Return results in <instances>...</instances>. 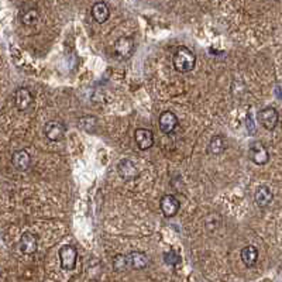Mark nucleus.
Listing matches in <instances>:
<instances>
[{"label":"nucleus","instance_id":"obj_13","mask_svg":"<svg viewBox=\"0 0 282 282\" xmlns=\"http://www.w3.org/2000/svg\"><path fill=\"white\" fill-rule=\"evenodd\" d=\"M129 267L132 269H136V271H141V269H145L150 264V260H148V256L143 253V251H132L129 256Z\"/></svg>","mask_w":282,"mask_h":282},{"label":"nucleus","instance_id":"obj_4","mask_svg":"<svg viewBox=\"0 0 282 282\" xmlns=\"http://www.w3.org/2000/svg\"><path fill=\"white\" fill-rule=\"evenodd\" d=\"M249 158L257 165H265L269 161V152L263 141H253L249 145Z\"/></svg>","mask_w":282,"mask_h":282},{"label":"nucleus","instance_id":"obj_10","mask_svg":"<svg viewBox=\"0 0 282 282\" xmlns=\"http://www.w3.org/2000/svg\"><path fill=\"white\" fill-rule=\"evenodd\" d=\"M38 249L37 236L31 231H24L20 237V251L26 256H31Z\"/></svg>","mask_w":282,"mask_h":282},{"label":"nucleus","instance_id":"obj_19","mask_svg":"<svg viewBox=\"0 0 282 282\" xmlns=\"http://www.w3.org/2000/svg\"><path fill=\"white\" fill-rule=\"evenodd\" d=\"M20 20H21V23L27 27L35 26L39 21V12L35 7H28V9L21 12Z\"/></svg>","mask_w":282,"mask_h":282},{"label":"nucleus","instance_id":"obj_14","mask_svg":"<svg viewBox=\"0 0 282 282\" xmlns=\"http://www.w3.org/2000/svg\"><path fill=\"white\" fill-rule=\"evenodd\" d=\"M254 200H256L257 206H260V208H267V206H269V205L272 204V200H274V193H272V190L269 189L268 186L261 185V186L257 188L256 193H254Z\"/></svg>","mask_w":282,"mask_h":282},{"label":"nucleus","instance_id":"obj_17","mask_svg":"<svg viewBox=\"0 0 282 282\" xmlns=\"http://www.w3.org/2000/svg\"><path fill=\"white\" fill-rule=\"evenodd\" d=\"M226 148H227V140L224 136L217 134L215 137L210 138L209 145H208V152L210 155H220L226 151Z\"/></svg>","mask_w":282,"mask_h":282},{"label":"nucleus","instance_id":"obj_9","mask_svg":"<svg viewBox=\"0 0 282 282\" xmlns=\"http://www.w3.org/2000/svg\"><path fill=\"white\" fill-rule=\"evenodd\" d=\"M158 126H159V130L164 133V134H171L177 130V127L179 126V120L178 117L170 110L163 112L158 117Z\"/></svg>","mask_w":282,"mask_h":282},{"label":"nucleus","instance_id":"obj_5","mask_svg":"<svg viewBox=\"0 0 282 282\" xmlns=\"http://www.w3.org/2000/svg\"><path fill=\"white\" fill-rule=\"evenodd\" d=\"M278 122H279V114H278V110L275 107L269 106V107H265L258 112V123L263 126L265 130L272 132L278 126Z\"/></svg>","mask_w":282,"mask_h":282},{"label":"nucleus","instance_id":"obj_6","mask_svg":"<svg viewBox=\"0 0 282 282\" xmlns=\"http://www.w3.org/2000/svg\"><path fill=\"white\" fill-rule=\"evenodd\" d=\"M65 125L59 120H50L44 126V136L50 141H61L65 137Z\"/></svg>","mask_w":282,"mask_h":282},{"label":"nucleus","instance_id":"obj_16","mask_svg":"<svg viewBox=\"0 0 282 282\" xmlns=\"http://www.w3.org/2000/svg\"><path fill=\"white\" fill-rule=\"evenodd\" d=\"M91 14H92L93 20L99 23V24H103L106 23L109 17H110V10L106 5L105 2H98L92 6V10H91Z\"/></svg>","mask_w":282,"mask_h":282},{"label":"nucleus","instance_id":"obj_21","mask_svg":"<svg viewBox=\"0 0 282 282\" xmlns=\"http://www.w3.org/2000/svg\"><path fill=\"white\" fill-rule=\"evenodd\" d=\"M163 257H164V263L167 265H171V267H177L182 261L181 254L178 253L177 250H168V251H165Z\"/></svg>","mask_w":282,"mask_h":282},{"label":"nucleus","instance_id":"obj_2","mask_svg":"<svg viewBox=\"0 0 282 282\" xmlns=\"http://www.w3.org/2000/svg\"><path fill=\"white\" fill-rule=\"evenodd\" d=\"M134 38L130 35H126V37H120L116 39V43L113 44V55L118 59V61H125L129 59L134 53Z\"/></svg>","mask_w":282,"mask_h":282},{"label":"nucleus","instance_id":"obj_18","mask_svg":"<svg viewBox=\"0 0 282 282\" xmlns=\"http://www.w3.org/2000/svg\"><path fill=\"white\" fill-rule=\"evenodd\" d=\"M240 257H241V261L243 264L247 267V268H251V267H254L258 261V250L257 247L254 246H246L243 250H241V253H240Z\"/></svg>","mask_w":282,"mask_h":282},{"label":"nucleus","instance_id":"obj_7","mask_svg":"<svg viewBox=\"0 0 282 282\" xmlns=\"http://www.w3.org/2000/svg\"><path fill=\"white\" fill-rule=\"evenodd\" d=\"M117 172L120 178L123 179V181H133V179H136V178L140 175V170H138L137 164L130 159V158H125V159H122L120 163L117 164Z\"/></svg>","mask_w":282,"mask_h":282},{"label":"nucleus","instance_id":"obj_3","mask_svg":"<svg viewBox=\"0 0 282 282\" xmlns=\"http://www.w3.org/2000/svg\"><path fill=\"white\" fill-rule=\"evenodd\" d=\"M59 256V264L61 268L64 271H72L76 267V261H78V251L76 249L71 246V244H65L62 246L58 251Z\"/></svg>","mask_w":282,"mask_h":282},{"label":"nucleus","instance_id":"obj_12","mask_svg":"<svg viewBox=\"0 0 282 282\" xmlns=\"http://www.w3.org/2000/svg\"><path fill=\"white\" fill-rule=\"evenodd\" d=\"M134 140L141 151L150 150L154 145V133L151 132L150 129H137L134 132Z\"/></svg>","mask_w":282,"mask_h":282},{"label":"nucleus","instance_id":"obj_23","mask_svg":"<svg viewBox=\"0 0 282 282\" xmlns=\"http://www.w3.org/2000/svg\"><path fill=\"white\" fill-rule=\"evenodd\" d=\"M247 122H249V126H247V127H249V132H250V133H254V125H253V122H251V118L247 117Z\"/></svg>","mask_w":282,"mask_h":282},{"label":"nucleus","instance_id":"obj_15","mask_svg":"<svg viewBox=\"0 0 282 282\" xmlns=\"http://www.w3.org/2000/svg\"><path fill=\"white\" fill-rule=\"evenodd\" d=\"M12 164L17 171H27L31 164V157L26 150L14 151L12 155Z\"/></svg>","mask_w":282,"mask_h":282},{"label":"nucleus","instance_id":"obj_11","mask_svg":"<svg viewBox=\"0 0 282 282\" xmlns=\"http://www.w3.org/2000/svg\"><path fill=\"white\" fill-rule=\"evenodd\" d=\"M159 208L165 217H174L177 216V213L179 212L181 204L174 195H164L159 200Z\"/></svg>","mask_w":282,"mask_h":282},{"label":"nucleus","instance_id":"obj_1","mask_svg":"<svg viewBox=\"0 0 282 282\" xmlns=\"http://www.w3.org/2000/svg\"><path fill=\"white\" fill-rule=\"evenodd\" d=\"M172 64H174L175 71L181 73H188L195 69L196 55L188 47H179L172 57Z\"/></svg>","mask_w":282,"mask_h":282},{"label":"nucleus","instance_id":"obj_22","mask_svg":"<svg viewBox=\"0 0 282 282\" xmlns=\"http://www.w3.org/2000/svg\"><path fill=\"white\" fill-rule=\"evenodd\" d=\"M112 265L116 272H123L129 267V258H127V256H123V254H116L113 257Z\"/></svg>","mask_w":282,"mask_h":282},{"label":"nucleus","instance_id":"obj_8","mask_svg":"<svg viewBox=\"0 0 282 282\" xmlns=\"http://www.w3.org/2000/svg\"><path fill=\"white\" fill-rule=\"evenodd\" d=\"M14 106L19 112H24L30 106L33 105V93L30 92V89H27L24 86L17 88L14 92Z\"/></svg>","mask_w":282,"mask_h":282},{"label":"nucleus","instance_id":"obj_20","mask_svg":"<svg viewBox=\"0 0 282 282\" xmlns=\"http://www.w3.org/2000/svg\"><path fill=\"white\" fill-rule=\"evenodd\" d=\"M78 125L84 132L95 133L98 129V118L95 116H91V114H86V116L78 118Z\"/></svg>","mask_w":282,"mask_h":282}]
</instances>
